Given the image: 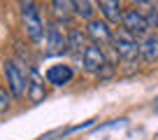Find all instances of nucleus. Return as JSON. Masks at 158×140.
Listing matches in <instances>:
<instances>
[{
  "instance_id": "f257e3e1",
  "label": "nucleus",
  "mask_w": 158,
  "mask_h": 140,
  "mask_svg": "<svg viewBox=\"0 0 158 140\" xmlns=\"http://www.w3.org/2000/svg\"><path fill=\"white\" fill-rule=\"evenodd\" d=\"M19 14H21V24H23V30L30 37V42H35V45L44 42L47 28H44L37 2L35 0H19Z\"/></svg>"
},
{
  "instance_id": "f03ea898",
  "label": "nucleus",
  "mask_w": 158,
  "mask_h": 140,
  "mask_svg": "<svg viewBox=\"0 0 158 140\" xmlns=\"http://www.w3.org/2000/svg\"><path fill=\"white\" fill-rule=\"evenodd\" d=\"M2 75H5L7 89L14 98H23L28 96V68L19 63L16 59H5L2 63Z\"/></svg>"
},
{
  "instance_id": "7ed1b4c3",
  "label": "nucleus",
  "mask_w": 158,
  "mask_h": 140,
  "mask_svg": "<svg viewBox=\"0 0 158 140\" xmlns=\"http://www.w3.org/2000/svg\"><path fill=\"white\" fill-rule=\"evenodd\" d=\"M81 63H84V70L91 72V75H98V77H109L112 75V61L107 59L102 47L98 45H89L81 56Z\"/></svg>"
},
{
  "instance_id": "20e7f679",
  "label": "nucleus",
  "mask_w": 158,
  "mask_h": 140,
  "mask_svg": "<svg viewBox=\"0 0 158 140\" xmlns=\"http://www.w3.org/2000/svg\"><path fill=\"white\" fill-rule=\"evenodd\" d=\"M112 47H114V51H116V56L123 59V61H135L139 56V40L130 30H126L123 26H121V28H114Z\"/></svg>"
},
{
  "instance_id": "39448f33",
  "label": "nucleus",
  "mask_w": 158,
  "mask_h": 140,
  "mask_svg": "<svg viewBox=\"0 0 158 140\" xmlns=\"http://www.w3.org/2000/svg\"><path fill=\"white\" fill-rule=\"evenodd\" d=\"M121 26L130 30L135 37H144L147 33H151V21L147 19V14L139 7H126L123 16H121Z\"/></svg>"
},
{
  "instance_id": "423d86ee",
  "label": "nucleus",
  "mask_w": 158,
  "mask_h": 140,
  "mask_svg": "<svg viewBox=\"0 0 158 140\" xmlns=\"http://www.w3.org/2000/svg\"><path fill=\"white\" fill-rule=\"evenodd\" d=\"M44 54L47 56H58L68 51V33L60 28V21H51L47 26V35H44Z\"/></svg>"
},
{
  "instance_id": "0eeeda50",
  "label": "nucleus",
  "mask_w": 158,
  "mask_h": 140,
  "mask_svg": "<svg viewBox=\"0 0 158 140\" xmlns=\"http://www.w3.org/2000/svg\"><path fill=\"white\" fill-rule=\"evenodd\" d=\"M86 35H89L91 40H93V45L98 47H112V40H114V30L109 28V24L105 19H91L86 21Z\"/></svg>"
},
{
  "instance_id": "6e6552de",
  "label": "nucleus",
  "mask_w": 158,
  "mask_h": 140,
  "mask_svg": "<svg viewBox=\"0 0 158 140\" xmlns=\"http://www.w3.org/2000/svg\"><path fill=\"white\" fill-rule=\"evenodd\" d=\"M44 80L47 77L40 75V70L33 68V65H28V100L33 105L42 103V100L47 98V86H44Z\"/></svg>"
},
{
  "instance_id": "1a4fd4ad",
  "label": "nucleus",
  "mask_w": 158,
  "mask_h": 140,
  "mask_svg": "<svg viewBox=\"0 0 158 140\" xmlns=\"http://www.w3.org/2000/svg\"><path fill=\"white\" fill-rule=\"evenodd\" d=\"M44 77H47V82H49V84H54V86H65V84H70V82L74 80V70H72V65L54 63V65H49V68H47Z\"/></svg>"
},
{
  "instance_id": "9d476101",
  "label": "nucleus",
  "mask_w": 158,
  "mask_h": 140,
  "mask_svg": "<svg viewBox=\"0 0 158 140\" xmlns=\"http://www.w3.org/2000/svg\"><path fill=\"white\" fill-rule=\"evenodd\" d=\"M98 7L107 24H121V16H123L121 0H98Z\"/></svg>"
},
{
  "instance_id": "9b49d317",
  "label": "nucleus",
  "mask_w": 158,
  "mask_h": 140,
  "mask_svg": "<svg viewBox=\"0 0 158 140\" xmlns=\"http://www.w3.org/2000/svg\"><path fill=\"white\" fill-rule=\"evenodd\" d=\"M139 56L149 63L158 61V33H147L139 37Z\"/></svg>"
},
{
  "instance_id": "f8f14e48",
  "label": "nucleus",
  "mask_w": 158,
  "mask_h": 140,
  "mask_svg": "<svg viewBox=\"0 0 158 140\" xmlns=\"http://www.w3.org/2000/svg\"><path fill=\"white\" fill-rule=\"evenodd\" d=\"M86 37L89 35H84L79 28H70L68 30V51H72V54H77V56H84V51H86Z\"/></svg>"
},
{
  "instance_id": "ddd939ff",
  "label": "nucleus",
  "mask_w": 158,
  "mask_h": 140,
  "mask_svg": "<svg viewBox=\"0 0 158 140\" xmlns=\"http://www.w3.org/2000/svg\"><path fill=\"white\" fill-rule=\"evenodd\" d=\"M51 7H54L56 21H60V24L74 16V0H51Z\"/></svg>"
},
{
  "instance_id": "4468645a",
  "label": "nucleus",
  "mask_w": 158,
  "mask_h": 140,
  "mask_svg": "<svg viewBox=\"0 0 158 140\" xmlns=\"http://www.w3.org/2000/svg\"><path fill=\"white\" fill-rule=\"evenodd\" d=\"M95 2L98 0H74V16L77 19H84V21H91L95 19Z\"/></svg>"
},
{
  "instance_id": "2eb2a0df",
  "label": "nucleus",
  "mask_w": 158,
  "mask_h": 140,
  "mask_svg": "<svg viewBox=\"0 0 158 140\" xmlns=\"http://www.w3.org/2000/svg\"><path fill=\"white\" fill-rule=\"evenodd\" d=\"M12 98H14V96L10 94V89H5V86H0V115H5V112L10 110V105H12Z\"/></svg>"
},
{
  "instance_id": "dca6fc26",
  "label": "nucleus",
  "mask_w": 158,
  "mask_h": 140,
  "mask_svg": "<svg viewBox=\"0 0 158 140\" xmlns=\"http://www.w3.org/2000/svg\"><path fill=\"white\" fill-rule=\"evenodd\" d=\"M133 7H139V10H147V7H151V0H133Z\"/></svg>"
},
{
  "instance_id": "f3484780",
  "label": "nucleus",
  "mask_w": 158,
  "mask_h": 140,
  "mask_svg": "<svg viewBox=\"0 0 158 140\" xmlns=\"http://www.w3.org/2000/svg\"><path fill=\"white\" fill-rule=\"evenodd\" d=\"M153 110L158 112V96H156V98H153Z\"/></svg>"
}]
</instances>
